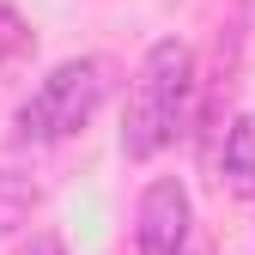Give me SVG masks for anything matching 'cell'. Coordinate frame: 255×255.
Listing matches in <instances>:
<instances>
[{"label": "cell", "mask_w": 255, "mask_h": 255, "mask_svg": "<svg viewBox=\"0 0 255 255\" xmlns=\"http://www.w3.org/2000/svg\"><path fill=\"white\" fill-rule=\"evenodd\" d=\"M18 255H67V243L55 231H30V243H18Z\"/></svg>", "instance_id": "7"}, {"label": "cell", "mask_w": 255, "mask_h": 255, "mask_svg": "<svg viewBox=\"0 0 255 255\" xmlns=\"http://www.w3.org/2000/svg\"><path fill=\"white\" fill-rule=\"evenodd\" d=\"M195 49L164 37L152 43L146 61H140V79H134V98H128V116H122V158H158L164 146L182 140L188 128V110H195Z\"/></svg>", "instance_id": "1"}, {"label": "cell", "mask_w": 255, "mask_h": 255, "mask_svg": "<svg viewBox=\"0 0 255 255\" xmlns=\"http://www.w3.org/2000/svg\"><path fill=\"white\" fill-rule=\"evenodd\" d=\"M104 98H110V61H104V55L55 61V67L37 79V91L18 104L12 140H18V146H55V140L79 134V128L104 110Z\"/></svg>", "instance_id": "2"}, {"label": "cell", "mask_w": 255, "mask_h": 255, "mask_svg": "<svg viewBox=\"0 0 255 255\" xmlns=\"http://www.w3.org/2000/svg\"><path fill=\"white\" fill-rule=\"evenodd\" d=\"M37 201H43V188L30 182L24 170H0V237L24 231L30 213H37Z\"/></svg>", "instance_id": "5"}, {"label": "cell", "mask_w": 255, "mask_h": 255, "mask_svg": "<svg viewBox=\"0 0 255 255\" xmlns=\"http://www.w3.org/2000/svg\"><path fill=\"white\" fill-rule=\"evenodd\" d=\"M30 49H37V37L24 30V18L12 6H0V67H18V61H30Z\"/></svg>", "instance_id": "6"}, {"label": "cell", "mask_w": 255, "mask_h": 255, "mask_svg": "<svg viewBox=\"0 0 255 255\" xmlns=\"http://www.w3.org/2000/svg\"><path fill=\"white\" fill-rule=\"evenodd\" d=\"M219 182L255 201V116H231L225 140H219Z\"/></svg>", "instance_id": "4"}, {"label": "cell", "mask_w": 255, "mask_h": 255, "mask_svg": "<svg viewBox=\"0 0 255 255\" xmlns=\"http://www.w3.org/2000/svg\"><path fill=\"white\" fill-rule=\"evenodd\" d=\"M188 225H195L188 188L176 176L146 182V195L134 207V255H182L188 249Z\"/></svg>", "instance_id": "3"}]
</instances>
